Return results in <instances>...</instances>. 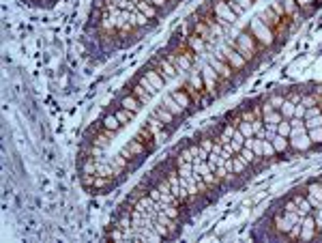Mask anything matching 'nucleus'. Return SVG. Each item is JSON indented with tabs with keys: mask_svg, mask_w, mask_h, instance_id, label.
<instances>
[{
	"mask_svg": "<svg viewBox=\"0 0 322 243\" xmlns=\"http://www.w3.org/2000/svg\"><path fill=\"white\" fill-rule=\"evenodd\" d=\"M217 48H219L221 54L226 56V60L230 63V67H232V69H234L236 73H241V78H247V75H249V67H251V65L247 63V60H245V56H243V54H239V52H236L234 48H230V45H228L226 41H219Z\"/></svg>",
	"mask_w": 322,
	"mask_h": 243,
	"instance_id": "nucleus-1",
	"label": "nucleus"
},
{
	"mask_svg": "<svg viewBox=\"0 0 322 243\" xmlns=\"http://www.w3.org/2000/svg\"><path fill=\"white\" fill-rule=\"evenodd\" d=\"M249 30H251V35H254V39H256L260 45H262L264 50H268V48L273 45V41H275V33H273V28H268V26H266L260 18L251 20Z\"/></svg>",
	"mask_w": 322,
	"mask_h": 243,
	"instance_id": "nucleus-2",
	"label": "nucleus"
},
{
	"mask_svg": "<svg viewBox=\"0 0 322 243\" xmlns=\"http://www.w3.org/2000/svg\"><path fill=\"white\" fill-rule=\"evenodd\" d=\"M150 63L157 67V71H159L161 75H164V80H166V82L176 80V78L181 75V73H179V69H176V67H174V65H172L170 60H168L164 54H161V52H157V54L150 58Z\"/></svg>",
	"mask_w": 322,
	"mask_h": 243,
	"instance_id": "nucleus-3",
	"label": "nucleus"
},
{
	"mask_svg": "<svg viewBox=\"0 0 322 243\" xmlns=\"http://www.w3.org/2000/svg\"><path fill=\"white\" fill-rule=\"evenodd\" d=\"M150 114H155L159 120H161V123H164L166 127H168V132H174V129L176 127H179L181 125V118H176L174 114H172V112L170 110H168L166 108V105L164 103H157V105H152V110H150Z\"/></svg>",
	"mask_w": 322,
	"mask_h": 243,
	"instance_id": "nucleus-4",
	"label": "nucleus"
},
{
	"mask_svg": "<svg viewBox=\"0 0 322 243\" xmlns=\"http://www.w3.org/2000/svg\"><path fill=\"white\" fill-rule=\"evenodd\" d=\"M112 103H114V105H120V108H125V110H131V112H135V114L142 110V105H144L127 86H125V90H122V93L118 95V99H114Z\"/></svg>",
	"mask_w": 322,
	"mask_h": 243,
	"instance_id": "nucleus-5",
	"label": "nucleus"
},
{
	"mask_svg": "<svg viewBox=\"0 0 322 243\" xmlns=\"http://www.w3.org/2000/svg\"><path fill=\"white\" fill-rule=\"evenodd\" d=\"M288 140H290V149H292L294 155H303V153H307V151L313 149V142H311V138H309V132L298 134V136H294V138H288Z\"/></svg>",
	"mask_w": 322,
	"mask_h": 243,
	"instance_id": "nucleus-6",
	"label": "nucleus"
},
{
	"mask_svg": "<svg viewBox=\"0 0 322 243\" xmlns=\"http://www.w3.org/2000/svg\"><path fill=\"white\" fill-rule=\"evenodd\" d=\"M320 239L318 234V228H316V219H313V215H305L303 222H301V237H298V241H316Z\"/></svg>",
	"mask_w": 322,
	"mask_h": 243,
	"instance_id": "nucleus-7",
	"label": "nucleus"
},
{
	"mask_svg": "<svg viewBox=\"0 0 322 243\" xmlns=\"http://www.w3.org/2000/svg\"><path fill=\"white\" fill-rule=\"evenodd\" d=\"M146 125H148V129L152 132V136H155L157 144H164L168 138H170V132H168V127L161 123V120H159L155 114H150V116L146 118Z\"/></svg>",
	"mask_w": 322,
	"mask_h": 243,
	"instance_id": "nucleus-8",
	"label": "nucleus"
},
{
	"mask_svg": "<svg viewBox=\"0 0 322 243\" xmlns=\"http://www.w3.org/2000/svg\"><path fill=\"white\" fill-rule=\"evenodd\" d=\"M140 71H142V73L148 78V82L152 84V88H155V93H159V90H164V86H166V80H164V75H161V73L157 71V67L152 65L150 60H148V63L142 67Z\"/></svg>",
	"mask_w": 322,
	"mask_h": 243,
	"instance_id": "nucleus-9",
	"label": "nucleus"
},
{
	"mask_svg": "<svg viewBox=\"0 0 322 243\" xmlns=\"http://www.w3.org/2000/svg\"><path fill=\"white\" fill-rule=\"evenodd\" d=\"M170 93H172V97H174V99H176V101H179V103L183 105V108H185V110L189 112V114H194V112L198 110V105H196V101H194V99H191V95L187 93V88H185V86H179V88H172V90H170Z\"/></svg>",
	"mask_w": 322,
	"mask_h": 243,
	"instance_id": "nucleus-10",
	"label": "nucleus"
},
{
	"mask_svg": "<svg viewBox=\"0 0 322 243\" xmlns=\"http://www.w3.org/2000/svg\"><path fill=\"white\" fill-rule=\"evenodd\" d=\"M187 45L196 52L198 56H206V54H209V45H206V41L202 39V37H198L196 33H191V30H187Z\"/></svg>",
	"mask_w": 322,
	"mask_h": 243,
	"instance_id": "nucleus-11",
	"label": "nucleus"
},
{
	"mask_svg": "<svg viewBox=\"0 0 322 243\" xmlns=\"http://www.w3.org/2000/svg\"><path fill=\"white\" fill-rule=\"evenodd\" d=\"M135 7H137V11H142V13L146 15L148 20H152V22H155V24H159V22L164 20V13H161V11H159L157 7L152 5V3H148V0H140V3H137Z\"/></svg>",
	"mask_w": 322,
	"mask_h": 243,
	"instance_id": "nucleus-12",
	"label": "nucleus"
},
{
	"mask_svg": "<svg viewBox=\"0 0 322 243\" xmlns=\"http://www.w3.org/2000/svg\"><path fill=\"white\" fill-rule=\"evenodd\" d=\"M161 103H164L166 108L170 110V112H172V114H174L176 118H181V120H183V118H187V116H189V112H187L185 108H183V105H181L179 101L174 99V97H172V93L164 95V101H161Z\"/></svg>",
	"mask_w": 322,
	"mask_h": 243,
	"instance_id": "nucleus-13",
	"label": "nucleus"
},
{
	"mask_svg": "<svg viewBox=\"0 0 322 243\" xmlns=\"http://www.w3.org/2000/svg\"><path fill=\"white\" fill-rule=\"evenodd\" d=\"M135 138L140 140V142L144 144V147H146V149L150 151V153H152V151H155V149L159 147V144H157V140H155V136H152V132L148 129V125H146V123H144V125H142L140 129H137Z\"/></svg>",
	"mask_w": 322,
	"mask_h": 243,
	"instance_id": "nucleus-14",
	"label": "nucleus"
},
{
	"mask_svg": "<svg viewBox=\"0 0 322 243\" xmlns=\"http://www.w3.org/2000/svg\"><path fill=\"white\" fill-rule=\"evenodd\" d=\"M273 147H275V151H277V155H279V159H286L288 155L292 157L294 153H292V149H290V140L288 138H283V136H279V134H275L273 136Z\"/></svg>",
	"mask_w": 322,
	"mask_h": 243,
	"instance_id": "nucleus-15",
	"label": "nucleus"
},
{
	"mask_svg": "<svg viewBox=\"0 0 322 243\" xmlns=\"http://www.w3.org/2000/svg\"><path fill=\"white\" fill-rule=\"evenodd\" d=\"M127 88L131 90V93H133V95H135L137 99H140L144 105H148V103H150V99H152V93H148V90L144 88V86H142L137 80H131V82H129V84H127Z\"/></svg>",
	"mask_w": 322,
	"mask_h": 243,
	"instance_id": "nucleus-16",
	"label": "nucleus"
},
{
	"mask_svg": "<svg viewBox=\"0 0 322 243\" xmlns=\"http://www.w3.org/2000/svg\"><path fill=\"white\" fill-rule=\"evenodd\" d=\"M131 22H133V24H135L137 28H140V30H144V33H148V30H152V28L157 26L155 22L148 20L142 11H137V7H135V11H131Z\"/></svg>",
	"mask_w": 322,
	"mask_h": 243,
	"instance_id": "nucleus-17",
	"label": "nucleus"
},
{
	"mask_svg": "<svg viewBox=\"0 0 322 243\" xmlns=\"http://www.w3.org/2000/svg\"><path fill=\"white\" fill-rule=\"evenodd\" d=\"M105 110L114 112V116L118 118V123H120L122 127H125L127 123H131V120H133V116H135V112H131V110H125V108H120V105H114V103H110Z\"/></svg>",
	"mask_w": 322,
	"mask_h": 243,
	"instance_id": "nucleus-18",
	"label": "nucleus"
},
{
	"mask_svg": "<svg viewBox=\"0 0 322 243\" xmlns=\"http://www.w3.org/2000/svg\"><path fill=\"white\" fill-rule=\"evenodd\" d=\"M251 172H254V170H251L249 166L245 164L239 155H234V174H236V179H239L241 183H245V181L249 179V174H251Z\"/></svg>",
	"mask_w": 322,
	"mask_h": 243,
	"instance_id": "nucleus-19",
	"label": "nucleus"
},
{
	"mask_svg": "<svg viewBox=\"0 0 322 243\" xmlns=\"http://www.w3.org/2000/svg\"><path fill=\"white\" fill-rule=\"evenodd\" d=\"M266 101L271 103L275 110H279L283 105V101H286V88H275V90H271V93H266Z\"/></svg>",
	"mask_w": 322,
	"mask_h": 243,
	"instance_id": "nucleus-20",
	"label": "nucleus"
},
{
	"mask_svg": "<svg viewBox=\"0 0 322 243\" xmlns=\"http://www.w3.org/2000/svg\"><path fill=\"white\" fill-rule=\"evenodd\" d=\"M99 120H101L103 127H105V129H110V132H116V134H118L120 129H122V125L118 123V118L114 116V112H110V110H105V112H103V116L99 118Z\"/></svg>",
	"mask_w": 322,
	"mask_h": 243,
	"instance_id": "nucleus-21",
	"label": "nucleus"
},
{
	"mask_svg": "<svg viewBox=\"0 0 322 243\" xmlns=\"http://www.w3.org/2000/svg\"><path fill=\"white\" fill-rule=\"evenodd\" d=\"M305 187H307V194H311L313 198H318V200L322 202V179H320V177H318V179H311Z\"/></svg>",
	"mask_w": 322,
	"mask_h": 243,
	"instance_id": "nucleus-22",
	"label": "nucleus"
},
{
	"mask_svg": "<svg viewBox=\"0 0 322 243\" xmlns=\"http://www.w3.org/2000/svg\"><path fill=\"white\" fill-rule=\"evenodd\" d=\"M148 3L155 5L157 9H159L161 13H164V15H168V13H170V11L174 9V7H176V0H148Z\"/></svg>",
	"mask_w": 322,
	"mask_h": 243,
	"instance_id": "nucleus-23",
	"label": "nucleus"
},
{
	"mask_svg": "<svg viewBox=\"0 0 322 243\" xmlns=\"http://www.w3.org/2000/svg\"><path fill=\"white\" fill-rule=\"evenodd\" d=\"M294 108H296V103H292L290 99H286V101H283V105L279 108V112L283 114V118H288V120H290V118L294 116Z\"/></svg>",
	"mask_w": 322,
	"mask_h": 243,
	"instance_id": "nucleus-24",
	"label": "nucleus"
},
{
	"mask_svg": "<svg viewBox=\"0 0 322 243\" xmlns=\"http://www.w3.org/2000/svg\"><path fill=\"white\" fill-rule=\"evenodd\" d=\"M236 127H239V132L245 136V138H251V136H254V125H251L249 120H243V118H241Z\"/></svg>",
	"mask_w": 322,
	"mask_h": 243,
	"instance_id": "nucleus-25",
	"label": "nucleus"
},
{
	"mask_svg": "<svg viewBox=\"0 0 322 243\" xmlns=\"http://www.w3.org/2000/svg\"><path fill=\"white\" fill-rule=\"evenodd\" d=\"M290 132H292V125H290L288 118H283L281 123H277V134L283 136V138H290Z\"/></svg>",
	"mask_w": 322,
	"mask_h": 243,
	"instance_id": "nucleus-26",
	"label": "nucleus"
},
{
	"mask_svg": "<svg viewBox=\"0 0 322 243\" xmlns=\"http://www.w3.org/2000/svg\"><path fill=\"white\" fill-rule=\"evenodd\" d=\"M309 138L313 142V149L322 147V127H316V129H309Z\"/></svg>",
	"mask_w": 322,
	"mask_h": 243,
	"instance_id": "nucleus-27",
	"label": "nucleus"
},
{
	"mask_svg": "<svg viewBox=\"0 0 322 243\" xmlns=\"http://www.w3.org/2000/svg\"><path fill=\"white\" fill-rule=\"evenodd\" d=\"M316 127H322V114L305 120V129H307V132H309V129H316Z\"/></svg>",
	"mask_w": 322,
	"mask_h": 243,
	"instance_id": "nucleus-28",
	"label": "nucleus"
},
{
	"mask_svg": "<svg viewBox=\"0 0 322 243\" xmlns=\"http://www.w3.org/2000/svg\"><path fill=\"white\" fill-rule=\"evenodd\" d=\"M311 215H313V219H316V228H318V234L322 239V209H313Z\"/></svg>",
	"mask_w": 322,
	"mask_h": 243,
	"instance_id": "nucleus-29",
	"label": "nucleus"
},
{
	"mask_svg": "<svg viewBox=\"0 0 322 243\" xmlns=\"http://www.w3.org/2000/svg\"><path fill=\"white\" fill-rule=\"evenodd\" d=\"M56 3H60V0H39L37 5H39V7H54Z\"/></svg>",
	"mask_w": 322,
	"mask_h": 243,
	"instance_id": "nucleus-30",
	"label": "nucleus"
},
{
	"mask_svg": "<svg viewBox=\"0 0 322 243\" xmlns=\"http://www.w3.org/2000/svg\"><path fill=\"white\" fill-rule=\"evenodd\" d=\"M26 3H28V5H37V3H39V0H26Z\"/></svg>",
	"mask_w": 322,
	"mask_h": 243,
	"instance_id": "nucleus-31",
	"label": "nucleus"
},
{
	"mask_svg": "<svg viewBox=\"0 0 322 243\" xmlns=\"http://www.w3.org/2000/svg\"><path fill=\"white\" fill-rule=\"evenodd\" d=\"M254 3H256V0H254Z\"/></svg>",
	"mask_w": 322,
	"mask_h": 243,
	"instance_id": "nucleus-32",
	"label": "nucleus"
}]
</instances>
